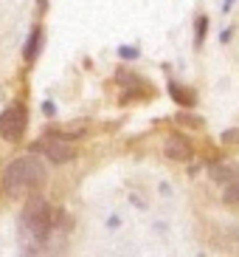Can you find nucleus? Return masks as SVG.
<instances>
[{"mask_svg": "<svg viewBox=\"0 0 239 257\" xmlns=\"http://www.w3.org/2000/svg\"><path fill=\"white\" fill-rule=\"evenodd\" d=\"M116 79H118V85H124V88H141V79H138V74H135V71H118V76H116Z\"/></svg>", "mask_w": 239, "mask_h": 257, "instance_id": "nucleus-10", "label": "nucleus"}, {"mask_svg": "<svg viewBox=\"0 0 239 257\" xmlns=\"http://www.w3.org/2000/svg\"><path fill=\"white\" fill-rule=\"evenodd\" d=\"M166 91H169V96L178 102L180 107H194L197 105V93L188 88V85H180V82H169L166 85Z\"/></svg>", "mask_w": 239, "mask_h": 257, "instance_id": "nucleus-7", "label": "nucleus"}, {"mask_svg": "<svg viewBox=\"0 0 239 257\" xmlns=\"http://www.w3.org/2000/svg\"><path fill=\"white\" fill-rule=\"evenodd\" d=\"M222 139L225 144H239V127H231V130H222Z\"/></svg>", "mask_w": 239, "mask_h": 257, "instance_id": "nucleus-13", "label": "nucleus"}, {"mask_svg": "<svg viewBox=\"0 0 239 257\" xmlns=\"http://www.w3.org/2000/svg\"><path fill=\"white\" fill-rule=\"evenodd\" d=\"M45 178H48V173H45V164L40 161V153H31V156H20V159L8 161L3 175H0V184H3L6 195L20 198L26 192L40 189Z\"/></svg>", "mask_w": 239, "mask_h": 257, "instance_id": "nucleus-1", "label": "nucleus"}, {"mask_svg": "<svg viewBox=\"0 0 239 257\" xmlns=\"http://www.w3.org/2000/svg\"><path fill=\"white\" fill-rule=\"evenodd\" d=\"M208 175L214 184H231L239 178V164H234V161H217V164H208Z\"/></svg>", "mask_w": 239, "mask_h": 257, "instance_id": "nucleus-6", "label": "nucleus"}, {"mask_svg": "<svg viewBox=\"0 0 239 257\" xmlns=\"http://www.w3.org/2000/svg\"><path fill=\"white\" fill-rule=\"evenodd\" d=\"M56 229V209L42 198H31L20 212V232L34 246H45Z\"/></svg>", "mask_w": 239, "mask_h": 257, "instance_id": "nucleus-2", "label": "nucleus"}, {"mask_svg": "<svg viewBox=\"0 0 239 257\" xmlns=\"http://www.w3.org/2000/svg\"><path fill=\"white\" fill-rule=\"evenodd\" d=\"M206 31H208V17L200 15L197 17V29H194V46L202 48V43H206Z\"/></svg>", "mask_w": 239, "mask_h": 257, "instance_id": "nucleus-11", "label": "nucleus"}, {"mask_svg": "<svg viewBox=\"0 0 239 257\" xmlns=\"http://www.w3.org/2000/svg\"><path fill=\"white\" fill-rule=\"evenodd\" d=\"M31 153H42L45 159L51 161V164H68V161L76 159V144L70 142V136H62V133H56L54 139H40V142L31 144Z\"/></svg>", "mask_w": 239, "mask_h": 257, "instance_id": "nucleus-3", "label": "nucleus"}, {"mask_svg": "<svg viewBox=\"0 0 239 257\" xmlns=\"http://www.w3.org/2000/svg\"><path fill=\"white\" fill-rule=\"evenodd\" d=\"M118 57H121V60H135V57H138V48H132V46H121V48H118Z\"/></svg>", "mask_w": 239, "mask_h": 257, "instance_id": "nucleus-14", "label": "nucleus"}, {"mask_svg": "<svg viewBox=\"0 0 239 257\" xmlns=\"http://www.w3.org/2000/svg\"><path fill=\"white\" fill-rule=\"evenodd\" d=\"M28 130V107L22 102L8 105L3 113H0V139L6 142H20Z\"/></svg>", "mask_w": 239, "mask_h": 257, "instance_id": "nucleus-4", "label": "nucleus"}, {"mask_svg": "<svg viewBox=\"0 0 239 257\" xmlns=\"http://www.w3.org/2000/svg\"><path fill=\"white\" fill-rule=\"evenodd\" d=\"M42 110H45L48 116H54V105H51V102H45V105H42Z\"/></svg>", "mask_w": 239, "mask_h": 257, "instance_id": "nucleus-15", "label": "nucleus"}, {"mask_svg": "<svg viewBox=\"0 0 239 257\" xmlns=\"http://www.w3.org/2000/svg\"><path fill=\"white\" fill-rule=\"evenodd\" d=\"M164 153H166V159H172V161H192L194 147H192V142L183 133H172L164 144Z\"/></svg>", "mask_w": 239, "mask_h": 257, "instance_id": "nucleus-5", "label": "nucleus"}, {"mask_svg": "<svg viewBox=\"0 0 239 257\" xmlns=\"http://www.w3.org/2000/svg\"><path fill=\"white\" fill-rule=\"evenodd\" d=\"M222 201H225V204H234V206L239 204V178H236V181H231V184H225Z\"/></svg>", "mask_w": 239, "mask_h": 257, "instance_id": "nucleus-12", "label": "nucleus"}, {"mask_svg": "<svg viewBox=\"0 0 239 257\" xmlns=\"http://www.w3.org/2000/svg\"><path fill=\"white\" fill-rule=\"evenodd\" d=\"M40 48H42V26H34L31 34H28V40H26V46H22V60L31 65V62L37 60Z\"/></svg>", "mask_w": 239, "mask_h": 257, "instance_id": "nucleus-8", "label": "nucleus"}, {"mask_svg": "<svg viewBox=\"0 0 239 257\" xmlns=\"http://www.w3.org/2000/svg\"><path fill=\"white\" fill-rule=\"evenodd\" d=\"M174 121H178V124H186V127H194V130H202V127H206L202 116H197V113H186V110H180V113L174 116Z\"/></svg>", "mask_w": 239, "mask_h": 257, "instance_id": "nucleus-9", "label": "nucleus"}]
</instances>
